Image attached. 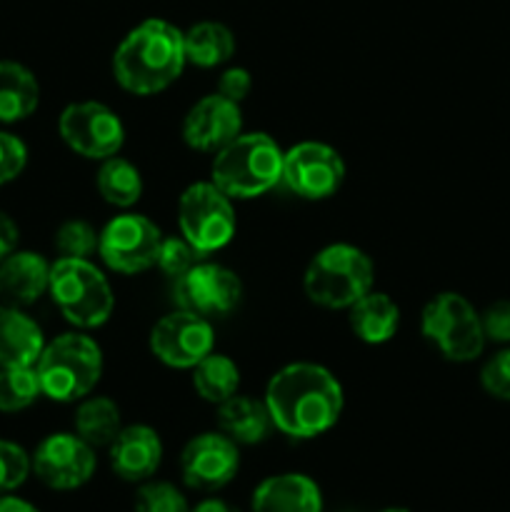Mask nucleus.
I'll list each match as a JSON object with an SVG mask.
<instances>
[{
    "label": "nucleus",
    "instance_id": "obj_1",
    "mask_svg": "<svg viewBox=\"0 0 510 512\" xmlns=\"http://www.w3.org/2000/svg\"><path fill=\"white\" fill-rule=\"evenodd\" d=\"M265 405L275 430L295 440L328 433L343 415L345 395L340 380L315 363L280 368L265 388Z\"/></svg>",
    "mask_w": 510,
    "mask_h": 512
},
{
    "label": "nucleus",
    "instance_id": "obj_36",
    "mask_svg": "<svg viewBox=\"0 0 510 512\" xmlns=\"http://www.w3.org/2000/svg\"><path fill=\"white\" fill-rule=\"evenodd\" d=\"M250 88H253V78L245 68L235 65V68H228L218 80V93L225 95L228 100H235V103H243L248 98Z\"/></svg>",
    "mask_w": 510,
    "mask_h": 512
},
{
    "label": "nucleus",
    "instance_id": "obj_38",
    "mask_svg": "<svg viewBox=\"0 0 510 512\" xmlns=\"http://www.w3.org/2000/svg\"><path fill=\"white\" fill-rule=\"evenodd\" d=\"M0 512H40L35 505H30L28 500H20L15 495H0Z\"/></svg>",
    "mask_w": 510,
    "mask_h": 512
},
{
    "label": "nucleus",
    "instance_id": "obj_31",
    "mask_svg": "<svg viewBox=\"0 0 510 512\" xmlns=\"http://www.w3.org/2000/svg\"><path fill=\"white\" fill-rule=\"evenodd\" d=\"M33 473L30 455L18 443L0 440V495L13 493Z\"/></svg>",
    "mask_w": 510,
    "mask_h": 512
},
{
    "label": "nucleus",
    "instance_id": "obj_17",
    "mask_svg": "<svg viewBox=\"0 0 510 512\" xmlns=\"http://www.w3.org/2000/svg\"><path fill=\"white\" fill-rule=\"evenodd\" d=\"M108 450L110 468L125 483H145L163 463V440L150 425H128Z\"/></svg>",
    "mask_w": 510,
    "mask_h": 512
},
{
    "label": "nucleus",
    "instance_id": "obj_24",
    "mask_svg": "<svg viewBox=\"0 0 510 512\" xmlns=\"http://www.w3.org/2000/svg\"><path fill=\"white\" fill-rule=\"evenodd\" d=\"M185 60L198 68H218L235 55V35L228 25L203 20L183 33Z\"/></svg>",
    "mask_w": 510,
    "mask_h": 512
},
{
    "label": "nucleus",
    "instance_id": "obj_34",
    "mask_svg": "<svg viewBox=\"0 0 510 512\" xmlns=\"http://www.w3.org/2000/svg\"><path fill=\"white\" fill-rule=\"evenodd\" d=\"M28 165V148L23 140L13 133L0 130V185L18 178Z\"/></svg>",
    "mask_w": 510,
    "mask_h": 512
},
{
    "label": "nucleus",
    "instance_id": "obj_21",
    "mask_svg": "<svg viewBox=\"0 0 510 512\" xmlns=\"http://www.w3.org/2000/svg\"><path fill=\"white\" fill-rule=\"evenodd\" d=\"M218 425L220 433L238 445L263 443L275 428L265 400H253L245 395H233L218 405Z\"/></svg>",
    "mask_w": 510,
    "mask_h": 512
},
{
    "label": "nucleus",
    "instance_id": "obj_15",
    "mask_svg": "<svg viewBox=\"0 0 510 512\" xmlns=\"http://www.w3.org/2000/svg\"><path fill=\"white\" fill-rule=\"evenodd\" d=\"M240 470L238 443L225 433H200L180 453L183 483L198 493H215L235 480Z\"/></svg>",
    "mask_w": 510,
    "mask_h": 512
},
{
    "label": "nucleus",
    "instance_id": "obj_2",
    "mask_svg": "<svg viewBox=\"0 0 510 512\" xmlns=\"http://www.w3.org/2000/svg\"><path fill=\"white\" fill-rule=\"evenodd\" d=\"M188 65L183 30L160 18L135 25L113 53V75L133 95H155L175 83Z\"/></svg>",
    "mask_w": 510,
    "mask_h": 512
},
{
    "label": "nucleus",
    "instance_id": "obj_25",
    "mask_svg": "<svg viewBox=\"0 0 510 512\" xmlns=\"http://www.w3.org/2000/svg\"><path fill=\"white\" fill-rule=\"evenodd\" d=\"M75 433L93 448H108L118 433L123 430V420H120V408L115 400L105 398V395H93V398L80 400L78 410H75Z\"/></svg>",
    "mask_w": 510,
    "mask_h": 512
},
{
    "label": "nucleus",
    "instance_id": "obj_18",
    "mask_svg": "<svg viewBox=\"0 0 510 512\" xmlns=\"http://www.w3.org/2000/svg\"><path fill=\"white\" fill-rule=\"evenodd\" d=\"M250 508L253 512H323V493L303 473L270 475L253 490Z\"/></svg>",
    "mask_w": 510,
    "mask_h": 512
},
{
    "label": "nucleus",
    "instance_id": "obj_32",
    "mask_svg": "<svg viewBox=\"0 0 510 512\" xmlns=\"http://www.w3.org/2000/svg\"><path fill=\"white\" fill-rule=\"evenodd\" d=\"M198 258V250H195L185 238H163L155 265H158L168 278L175 280L183 273H188V270L198 263Z\"/></svg>",
    "mask_w": 510,
    "mask_h": 512
},
{
    "label": "nucleus",
    "instance_id": "obj_37",
    "mask_svg": "<svg viewBox=\"0 0 510 512\" xmlns=\"http://www.w3.org/2000/svg\"><path fill=\"white\" fill-rule=\"evenodd\" d=\"M18 248V225L10 215L0 213V263Z\"/></svg>",
    "mask_w": 510,
    "mask_h": 512
},
{
    "label": "nucleus",
    "instance_id": "obj_9",
    "mask_svg": "<svg viewBox=\"0 0 510 512\" xmlns=\"http://www.w3.org/2000/svg\"><path fill=\"white\" fill-rule=\"evenodd\" d=\"M163 233L140 213H120L98 235V255L113 273L138 275L155 265Z\"/></svg>",
    "mask_w": 510,
    "mask_h": 512
},
{
    "label": "nucleus",
    "instance_id": "obj_35",
    "mask_svg": "<svg viewBox=\"0 0 510 512\" xmlns=\"http://www.w3.org/2000/svg\"><path fill=\"white\" fill-rule=\"evenodd\" d=\"M485 340L510 345V300H495L480 313Z\"/></svg>",
    "mask_w": 510,
    "mask_h": 512
},
{
    "label": "nucleus",
    "instance_id": "obj_4",
    "mask_svg": "<svg viewBox=\"0 0 510 512\" xmlns=\"http://www.w3.org/2000/svg\"><path fill=\"white\" fill-rule=\"evenodd\" d=\"M40 390L55 403H80L103 375V350L90 335L63 333L45 343L38 363Z\"/></svg>",
    "mask_w": 510,
    "mask_h": 512
},
{
    "label": "nucleus",
    "instance_id": "obj_33",
    "mask_svg": "<svg viewBox=\"0 0 510 512\" xmlns=\"http://www.w3.org/2000/svg\"><path fill=\"white\" fill-rule=\"evenodd\" d=\"M480 385L495 400L510 403V348L498 350L480 368Z\"/></svg>",
    "mask_w": 510,
    "mask_h": 512
},
{
    "label": "nucleus",
    "instance_id": "obj_12",
    "mask_svg": "<svg viewBox=\"0 0 510 512\" xmlns=\"http://www.w3.org/2000/svg\"><path fill=\"white\" fill-rule=\"evenodd\" d=\"M30 463H33L35 478L60 493L83 488L98 468L95 448L85 443L78 433L48 435L30 455Z\"/></svg>",
    "mask_w": 510,
    "mask_h": 512
},
{
    "label": "nucleus",
    "instance_id": "obj_23",
    "mask_svg": "<svg viewBox=\"0 0 510 512\" xmlns=\"http://www.w3.org/2000/svg\"><path fill=\"white\" fill-rule=\"evenodd\" d=\"M40 103V85L33 70L15 60H0V123L30 118Z\"/></svg>",
    "mask_w": 510,
    "mask_h": 512
},
{
    "label": "nucleus",
    "instance_id": "obj_11",
    "mask_svg": "<svg viewBox=\"0 0 510 512\" xmlns=\"http://www.w3.org/2000/svg\"><path fill=\"white\" fill-rule=\"evenodd\" d=\"M213 350V323L190 310H173L163 315L150 330V353L168 368L193 370Z\"/></svg>",
    "mask_w": 510,
    "mask_h": 512
},
{
    "label": "nucleus",
    "instance_id": "obj_39",
    "mask_svg": "<svg viewBox=\"0 0 510 512\" xmlns=\"http://www.w3.org/2000/svg\"><path fill=\"white\" fill-rule=\"evenodd\" d=\"M190 512H240V510H235L233 505H228L225 500L208 498V500H203V503L195 505V508H190Z\"/></svg>",
    "mask_w": 510,
    "mask_h": 512
},
{
    "label": "nucleus",
    "instance_id": "obj_19",
    "mask_svg": "<svg viewBox=\"0 0 510 512\" xmlns=\"http://www.w3.org/2000/svg\"><path fill=\"white\" fill-rule=\"evenodd\" d=\"M50 263L33 250H13L0 263V298L15 308L33 305L48 293Z\"/></svg>",
    "mask_w": 510,
    "mask_h": 512
},
{
    "label": "nucleus",
    "instance_id": "obj_5",
    "mask_svg": "<svg viewBox=\"0 0 510 512\" xmlns=\"http://www.w3.org/2000/svg\"><path fill=\"white\" fill-rule=\"evenodd\" d=\"M373 260L360 248L333 243L318 250L305 268L303 288L308 300L328 310H348L373 290Z\"/></svg>",
    "mask_w": 510,
    "mask_h": 512
},
{
    "label": "nucleus",
    "instance_id": "obj_27",
    "mask_svg": "<svg viewBox=\"0 0 510 512\" xmlns=\"http://www.w3.org/2000/svg\"><path fill=\"white\" fill-rule=\"evenodd\" d=\"M193 388L205 403L220 405L238 395L240 370L228 355L210 353L193 368Z\"/></svg>",
    "mask_w": 510,
    "mask_h": 512
},
{
    "label": "nucleus",
    "instance_id": "obj_28",
    "mask_svg": "<svg viewBox=\"0 0 510 512\" xmlns=\"http://www.w3.org/2000/svg\"><path fill=\"white\" fill-rule=\"evenodd\" d=\"M43 395L35 368H0V413H20Z\"/></svg>",
    "mask_w": 510,
    "mask_h": 512
},
{
    "label": "nucleus",
    "instance_id": "obj_29",
    "mask_svg": "<svg viewBox=\"0 0 510 512\" xmlns=\"http://www.w3.org/2000/svg\"><path fill=\"white\" fill-rule=\"evenodd\" d=\"M135 512H190V503L168 480H145L135 493Z\"/></svg>",
    "mask_w": 510,
    "mask_h": 512
},
{
    "label": "nucleus",
    "instance_id": "obj_26",
    "mask_svg": "<svg viewBox=\"0 0 510 512\" xmlns=\"http://www.w3.org/2000/svg\"><path fill=\"white\" fill-rule=\"evenodd\" d=\"M95 185H98V193L103 195L105 203L120 210L133 208L140 200V195H143L140 170L130 160L120 158V155H113V158L100 163Z\"/></svg>",
    "mask_w": 510,
    "mask_h": 512
},
{
    "label": "nucleus",
    "instance_id": "obj_16",
    "mask_svg": "<svg viewBox=\"0 0 510 512\" xmlns=\"http://www.w3.org/2000/svg\"><path fill=\"white\" fill-rule=\"evenodd\" d=\"M243 133L240 103L213 93L200 98L183 120V140L200 153H218Z\"/></svg>",
    "mask_w": 510,
    "mask_h": 512
},
{
    "label": "nucleus",
    "instance_id": "obj_6",
    "mask_svg": "<svg viewBox=\"0 0 510 512\" xmlns=\"http://www.w3.org/2000/svg\"><path fill=\"white\" fill-rule=\"evenodd\" d=\"M48 293L63 318L78 330L100 328L115 308V295L103 270L90 260L58 258L50 263Z\"/></svg>",
    "mask_w": 510,
    "mask_h": 512
},
{
    "label": "nucleus",
    "instance_id": "obj_22",
    "mask_svg": "<svg viewBox=\"0 0 510 512\" xmlns=\"http://www.w3.org/2000/svg\"><path fill=\"white\" fill-rule=\"evenodd\" d=\"M348 323L355 338L368 345H383L393 340L400 328V308L390 295L370 290L348 308Z\"/></svg>",
    "mask_w": 510,
    "mask_h": 512
},
{
    "label": "nucleus",
    "instance_id": "obj_13",
    "mask_svg": "<svg viewBox=\"0 0 510 512\" xmlns=\"http://www.w3.org/2000/svg\"><path fill=\"white\" fill-rule=\"evenodd\" d=\"M345 180L343 155L333 145L305 143L283 153V183L303 200L333 198Z\"/></svg>",
    "mask_w": 510,
    "mask_h": 512
},
{
    "label": "nucleus",
    "instance_id": "obj_7",
    "mask_svg": "<svg viewBox=\"0 0 510 512\" xmlns=\"http://www.w3.org/2000/svg\"><path fill=\"white\" fill-rule=\"evenodd\" d=\"M420 330L450 363H473L488 343L480 313L458 293H438L430 298L420 315Z\"/></svg>",
    "mask_w": 510,
    "mask_h": 512
},
{
    "label": "nucleus",
    "instance_id": "obj_14",
    "mask_svg": "<svg viewBox=\"0 0 510 512\" xmlns=\"http://www.w3.org/2000/svg\"><path fill=\"white\" fill-rule=\"evenodd\" d=\"M175 303L178 308L198 313L203 318H223L233 313L243 300V283L230 268L220 263H195L188 273L175 278Z\"/></svg>",
    "mask_w": 510,
    "mask_h": 512
},
{
    "label": "nucleus",
    "instance_id": "obj_3",
    "mask_svg": "<svg viewBox=\"0 0 510 512\" xmlns=\"http://www.w3.org/2000/svg\"><path fill=\"white\" fill-rule=\"evenodd\" d=\"M283 153L268 133H240L218 150L210 180L230 200H253L283 180Z\"/></svg>",
    "mask_w": 510,
    "mask_h": 512
},
{
    "label": "nucleus",
    "instance_id": "obj_30",
    "mask_svg": "<svg viewBox=\"0 0 510 512\" xmlns=\"http://www.w3.org/2000/svg\"><path fill=\"white\" fill-rule=\"evenodd\" d=\"M98 230L85 220H65L55 233V250L60 258L90 260V255L98 253Z\"/></svg>",
    "mask_w": 510,
    "mask_h": 512
},
{
    "label": "nucleus",
    "instance_id": "obj_10",
    "mask_svg": "<svg viewBox=\"0 0 510 512\" xmlns=\"http://www.w3.org/2000/svg\"><path fill=\"white\" fill-rule=\"evenodd\" d=\"M58 133L73 153L88 160H108L125 143V125L113 108L98 100H83L63 108Z\"/></svg>",
    "mask_w": 510,
    "mask_h": 512
},
{
    "label": "nucleus",
    "instance_id": "obj_20",
    "mask_svg": "<svg viewBox=\"0 0 510 512\" xmlns=\"http://www.w3.org/2000/svg\"><path fill=\"white\" fill-rule=\"evenodd\" d=\"M43 348L40 325L15 305H0V368H35Z\"/></svg>",
    "mask_w": 510,
    "mask_h": 512
},
{
    "label": "nucleus",
    "instance_id": "obj_40",
    "mask_svg": "<svg viewBox=\"0 0 510 512\" xmlns=\"http://www.w3.org/2000/svg\"><path fill=\"white\" fill-rule=\"evenodd\" d=\"M380 512H410V510H405V508H388V510H380Z\"/></svg>",
    "mask_w": 510,
    "mask_h": 512
},
{
    "label": "nucleus",
    "instance_id": "obj_8",
    "mask_svg": "<svg viewBox=\"0 0 510 512\" xmlns=\"http://www.w3.org/2000/svg\"><path fill=\"white\" fill-rule=\"evenodd\" d=\"M180 235L198 250V255L223 250L235 235L233 200L213 183H193L178 200Z\"/></svg>",
    "mask_w": 510,
    "mask_h": 512
}]
</instances>
